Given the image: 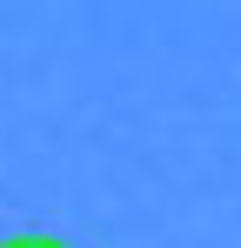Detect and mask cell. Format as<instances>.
Wrapping results in <instances>:
<instances>
[{
	"instance_id": "1",
	"label": "cell",
	"mask_w": 241,
	"mask_h": 248,
	"mask_svg": "<svg viewBox=\"0 0 241 248\" xmlns=\"http://www.w3.org/2000/svg\"><path fill=\"white\" fill-rule=\"evenodd\" d=\"M7 248H67V242H54V235H14Z\"/></svg>"
}]
</instances>
